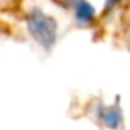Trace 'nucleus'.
Returning <instances> with one entry per match:
<instances>
[{
	"mask_svg": "<svg viewBox=\"0 0 130 130\" xmlns=\"http://www.w3.org/2000/svg\"><path fill=\"white\" fill-rule=\"evenodd\" d=\"M28 30L36 41H40L44 46L53 44L54 38H56V22L51 17L44 15L40 10H33L30 12L28 17Z\"/></svg>",
	"mask_w": 130,
	"mask_h": 130,
	"instance_id": "f257e3e1",
	"label": "nucleus"
},
{
	"mask_svg": "<svg viewBox=\"0 0 130 130\" xmlns=\"http://www.w3.org/2000/svg\"><path fill=\"white\" fill-rule=\"evenodd\" d=\"M71 8H73L74 18L79 25L87 26L94 23V10L84 0H71Z\"/></svg>",
	"mask_w": 130,
	"mask_h": 130,
	"instance_id": "f03ea898",
	"label": "nucleus"
},
{
	"mask_svg": "<svg viewBox=\"0 0 130 130\" xmlns=\"http://www.w3.org/2000/svg\"><path fill=\"white\" fill-rule=\"evenodd\" d=\"M122 0H107V5H105V8L107 10H110V8H114L115 5H119Z\"/></svg>",
	"mask_w": 130,
	"mask_h": 130,
	"instance_id": "7ed1b4c3",
	"label": "nucleus"
}]
</instances>
